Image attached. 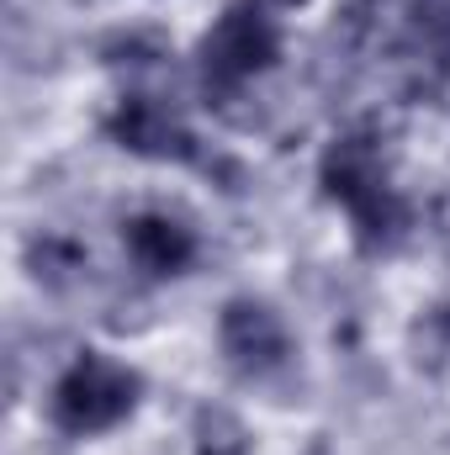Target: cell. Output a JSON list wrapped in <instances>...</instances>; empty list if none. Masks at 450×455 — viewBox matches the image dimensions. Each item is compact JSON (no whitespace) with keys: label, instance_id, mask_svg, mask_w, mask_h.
Returning <instances> with one entry per match:
<instances>
[{"label":"cell","instance_id":"7","mask_svg":"<svg viewBox=\"0 0 450 455\" xmlns=\"http://www.w3.org/2000/svg\"><path fill=\"white\" fill-rule=\"evenodd\" d=\"M265 5H297V0H265Z\"/></svg>","mask_w":450,"mask_h":455},{"label":"cell","instance_id":"1","mask_svg":"<svg viewBox=\"0 0 450 455\" xmlns=\"http://www.w3.org/2000/svg\"><path fill=\"white\" fill-rule=\"evenodd\" d=\"M133 392H138V376H133V371H122L112 360L91 355V360H80V365L59 381L53 413H59L64 429L96 435V429H112L117 419L133 408Z\"/></svg>","mask_w":450,"mask_h":455},{"label":"cell","instance_id":"4","mask_svg":"<svg viewBox=\"0 0 450 455\" xmlns=\"http://www.w3.org/2000/svg\"><path fill=\"white\" fill-rule=\"evenodd\" d=\"M127 249L143 270H181L191 259V233L170 218H138L127 228Z\"/></svg>","mask_w":450,"mask_h":455},{"label":"cell","instance_id":"3","mask_svg":"<svg viewBox=\"0 0 450 455\" xmlns=\"http://www.w3.org/2000/svg\"><path fill=\"white\" fill-rule=\"evenodd\" d=\"M223 355L238 371H270L281 355H286V334H281V318L260 302H233L223 313Z\"/></svg>","mask_w":450,"mask_h":455},{"label":"cell","instance_id":"6","mask_svg":"<svg viewBox=\"0 0 450 455\" xmlns=\"http://www.w3.org/2000/svg\"><path fill=\"white\" fill-rule=\"evenodd\" d=\"M197 455H244V424L228 408H202V419H197Z\"/></svg>","mask_w":450,"mask_h":455},{"label":"cell","instance_id":"5","mask_svg":"<svg viewBox=\"0 0 450 455\" xmlns=\"http://www.w3.org/2000/svg\"><path fill=\"white\" fill-rule=\"evenodd\" d=\"M117 132L138 148V154H191V138L170 122V112H159V107H127V112L117 116Z\"/></svg>","mask_w":450,"mask_h":455},{"label":"cell","instance_id":"2","mask_svg":"<svg viewBox=\"0 0 450 455\" xmlns=\"http://www.w3.org/2000/svg\"><path fill=\"white\" fill-rule=\"evenodd\" d=\"M207 75L218 80H238V75H254L270 53H276V27L254 11V5H238L218 21V32L207 37Z\"/></svg>","mask_w":450,"mask_h":455}]
</instances>
